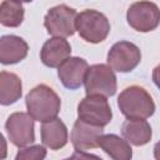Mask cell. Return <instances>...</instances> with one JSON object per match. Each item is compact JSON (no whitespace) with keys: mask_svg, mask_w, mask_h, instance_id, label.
<instances>
[{"mask_svg":"<svg viewBox=\"0 0 160 160\" xmlns=\"http://www.w3.org/2000/svg\"><path fill=\"white\" fill-rule=\"evenodd\" d=\"M25 104L28 114L34 120L45 122L58 118L61 100L50 86L40 84L28 92L25 98Z\"/></svg>","mask_w":160,"mask_h":160,"instance_id":"obj_1","label":"cell"},{"mask_svg":"<svg viewBox=\"0 0 160 160\" xmlns=\"http://www.w3.org/2000/svg\"><path fill=\"white\" fill-rule=\"evenodd\" d=\"M118 106L126 119H148L155 112V102L151 95L138 85L128 86L120 92Z\"/></svg>","mask_w":160,"mask_h":160,"instance_id":"obj_2","label":"cell"},{"mask_svg":"<svg viewBox=\"0 0 160 160\" xmlns=\"http://www.w3.org/2000/svg\"><path fill=\"white\" fill-rule=\"evenodd\" d=\"M75 29L86 42L99 44L108 38L110 32V22L102 12L88 9L76 15Z\"/></svg>","mask_w":160,"mask_h":160,"instance_id":"obj_3","label":"cell"},{"mask_svg":"<svg viewBox=\"0 0 160 160\" xmlns=\"http://www.w3.org/2000/svg\"><path fill=\"white\" fill-rule=\"evenodd\" d=\"M86 95L112 96L118 90L116 75L106 64H95L88 68L84 78Z\"/></svg>","mask_w":160,"mask_h":160,"instance_id":"obj_4","label":"cell"},{"mask_svg":"<svg viewBox=\"0 0 160 160\" xmlns=\"http://www.w3.org/2000/svg\"><path fill=\"white\" fill-rule=\"evenodd\" d=\"M78 116L80 120L96 125L106 126L112 119V111L106 100V96L102 95H86L78 105Z\"/></svg>","mask_w":160,"mask_h":160,"instance_id":"obj_5","label":"cell"},{"mask_svg":"<svg viewBox=\"0 0 160 160\" xmlns=\"http://www.w3.org/2000/svg\"><path fill=\"white\" fill-rule=\"evenodd\" d=\"M128 24L136 31L149 32L155 30L160 22L159 6L148 0H140L130 5L126 12Z\"/></svg>","mask_w":160,"mask_h":160,"instance_id":"obj_6","label":"cell"},{"mask_svg":"<svg viewBox=\"0 0 160 160\" xmlns=\"http://www.w3.org/2000/svg\"><path fill=\"white\" fill-rule=\"evenodd\" d=\"M75 9L61 4L51 8L44 18V26L52 36L68 38L75 34Z\"/></svg>","mask_w":160,"mask_h":160,"instance_id":"obj_7","label":"cell"},{"mask_svg":"<svg viewBox=\"0 0 160 160\" xmlns=\"http://www.w3.org/2000/svg\"><path fill=\"white\" fill-rule=\"evenodd\" d=\"M108 65L119 72L132 71L141 61L140 49L130 41H119L114 44L108 52Z\"/></svg>","mask_w":160,"mask_h":160,"instance_id":"obj_8","label":"cell"},{"mask_svg":"<svg viewBox=\"0 0 160 160\" xmlns=\"http://www.w3.org/2000/svg\"><path fill=\"white\" fill-rule=\"evenodd\" d=\"M34 121L35 120L28 112L18 111L11 114L5 122L9 140L19 148L32 144L35 141Z\"/></svg>","mask_w":160,"mask_h":160,"instance_id":"obj_9","label":"cell"},{"mask_svg":"<svg viewBox=\"0 0 160 160\" xmlns=\"http://www.w3.org/2000/svg\"><path fill=\"white\" fill-rule=\"evenodd\" d=\"M89 65L86 60L78 56H69L62 64H60L58 70V76L61 84L69 90L79 89L85 78V72Z\"/></svg>","mask_w":160,"mask_h":160,"instance_id":"obj_10","label":"cell"},{"mask_svg":"<svg viewBox=\"0 0 160 160\" xmlns=\"http://www.w3.org/2000/svg\"><path fill=\"white\" fill-rule=\"evenodd\" d=\"M102 134V128L78 119L71 130V142L78 152L99 148L98 139Z\"/></svg>","mask_w":160,"mask_h":160,"instance_id":"obj_11","label":"cell"},{"mask_svg":"<svg viewBox=\"0 0 160 160\" xmlns=\"http://www.w3.org/2000/svg\"><path fill=\"white\" fill-rule=\"evenodd\" d=\"M71 54V46L65 38L54 36L45 41L40 51V59L49 68H59Z\"/></svg>","mask_w":160,"mask_h":160,"instance_id":"obj_12","label":"cell"},{"mask_svg":"<svg viewBox=\"0 0 160 160\" xmlns=\"http://www.w3.org/2000/svg\"><path fill=\"white\" fill-rule=\"evenodd\" d=\"M28 42L16 35H4L0 38V64L14 65L24 60L28 55Z\"/></svg>","mask_w":160,"mask_h":160,"instance_id":"obj_13","label":"cell"},{"mask_svg":"<svg viewBox=\"0 0 160 160\" xmlns=\"http://www.w3.org/2000/svg\"><path fill=\"white\" fill-rule=\"evenodd\" d=\"M40 134L42 145L49 148L50 150H59L64 148L69 140L68 128L58 118L42 122Z\"/></svg>","mask_w":160,"mask_h":160,"instance_id":"obj_14","label":"cell"},{"mask_svg":"<svg viewBox=\"0 0 160 160\" xmlns=\"http://www.w3.org/2000/svg\"><path fill=\"white\" fill-rule=\"evenodd\" d=\"M121 135L129 144L142 146L150 142L152 130L145 119H128L121 125Z\"/></svg>","mask_w":160,"mask_h":160,"instance_id":"obj_15","label":"cell"},{"mask_svg":"<svg viewBox=\"0 0 160 160\" xmlns=\"http://www.w3.org/2000/svg\"><path fill=\"white\" fill-rule=\"evenodd\" d=\"M98 145L114 160H130L132 158V149L130 144L115 134L100 135Z\"/></svg>","mask_w":160,"mask_h":160,"instance_id":"obj_16","label":"cell"},{"mask_svg":"<svg viewBox=\"0 0 160 160\" xmlns=\"http://www.w3.org/2000/svg\"><path fill=\"white\" fill-rule=\"evenodd\" d=\"M22 84L20 78L10 71H0V105H11L20 100Z\"/></svg>","mask_w":160,"mask_h":160,"instance_id":"obj_17","label":"cell"},{"mask_svg":"<svg viewBox=\"0 0 160 160\" xmlns=\"http://www.w3.org/2000/svg\"><path fill=\"white\" fill-rule=\"evenodd\" d=\"M24 8L15 0H4L0 4V25L18 28L24 20Z\"/></svg>","mask_w":160,"mask_h":160,"instance_id":"obj_18","label":"cell"},{"mask_svg":"<svg viewBox=\"0 0 160 160\" xmlns=\"http://www.w3.org/2000/svg\"><path fill=\"white\" fill-rule=\"evenodd\" d=\"M46 158V149L42 145H31V146H22L15 159L16 160H42Z\"/></svg>","mask_w":160,"mask_h":160,"instance_id":"obj_19","label":"cell"},{"mask_svg":"<svg viewBox=\"0 0 160 160\" xmlns=\"http://www.w3.org/2000/svg\"><path fill=\"white\" fill-rule=\"evenodd\" d=\"M6 156H8V144L4 135L0 132V160L6 159Z\"/></svg>","mask_w":160,"mask_h":160,"instance_id":"obj_20","label":"cell"},{"mask_svg":"<svg viewBox=\"0 0 160 160\" xmlns=\"http://www.w3.org/2000/svg\"><path fill=\"white\" fill-rule=\"evenodd\" d=\"M15 1H18V2H31L32 0H15Z\"/></svg>","mask_w":160,"mask_h":160,"instance_id":"obj_21","label":"cell"}]
</instances>
